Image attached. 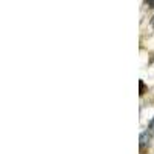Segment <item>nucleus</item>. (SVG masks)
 Here are the masks:
<instances>
[{
    "mask_svg": "<svg viewBox=\"0 0 154 154\" xmlns=\"http://www.w3.org/2000/svg\"><path fill=\"white\" fill-rule=\"evenodd\" d=\"M149 130L154 131V117H152V120H151V123H149Z\"/></svg>",
    "mask_w": 154,
    "mask_h": 154,
    "instance_id": "obj_3",
    "label": "nucleus"
},
{
    "mask_svg": "<svg viewBox=\"0 0 154 154\" xmlns=\"http://www.w3.org/2000/svg\"><path fill=\"white\" fill-rule=\"evenodd\" d=\"M143 89H145V85L143 82H140V94H143Z\"/></svg>",
    "mask_w": 154,
    "mask_h": 154,
    "instance_id": "obj_2",
    "label": "nucleus"
},
{
    "mask_svg": "<svg viewBox=\"0 0 154 154\" xmlns=\"http://www.w3.org/2000/svg\"><path fill=\"white\" fill-rule=\"evenodd\" d=\"M140 146H146V145H149V140H151V136L148 134V131H145V133H142L140 134Z\"/></svg>",
    "mask_w": 154,
    "mask_h": 154,
    "instance_id": "obj_1",
    "label": "nucleus"
},
{
    "mask_svg": "<svg viewBox=\"0 0 154 154\" xmlns=\"http://www.w3.org/2000/svg\"><path fill=\"white\" fill-rule=\"evenodd\" d=\"M151 25H152V26H154V17L151 19Z\"/></svg>",
    "mask_w": 154,
    "mask_h": 154,
    "instance_id": "obj_5",
    "label": "nucleus"
},
{
    "mask_svg": "<svg viewBox=\"0 0 154 154\" xmlns=\"http://www.w3.org/2000/svg\"><path fill=\"white\" fill-rule=\"evenodd\" d=\"M146 5H148L149 8H154V2H146Z\"/></svg>",
    "mask_w": 154,
    "mask_h": 154,
    "instance_id": "obj_4",
    "label": "nucleus"
}]
</instances>
